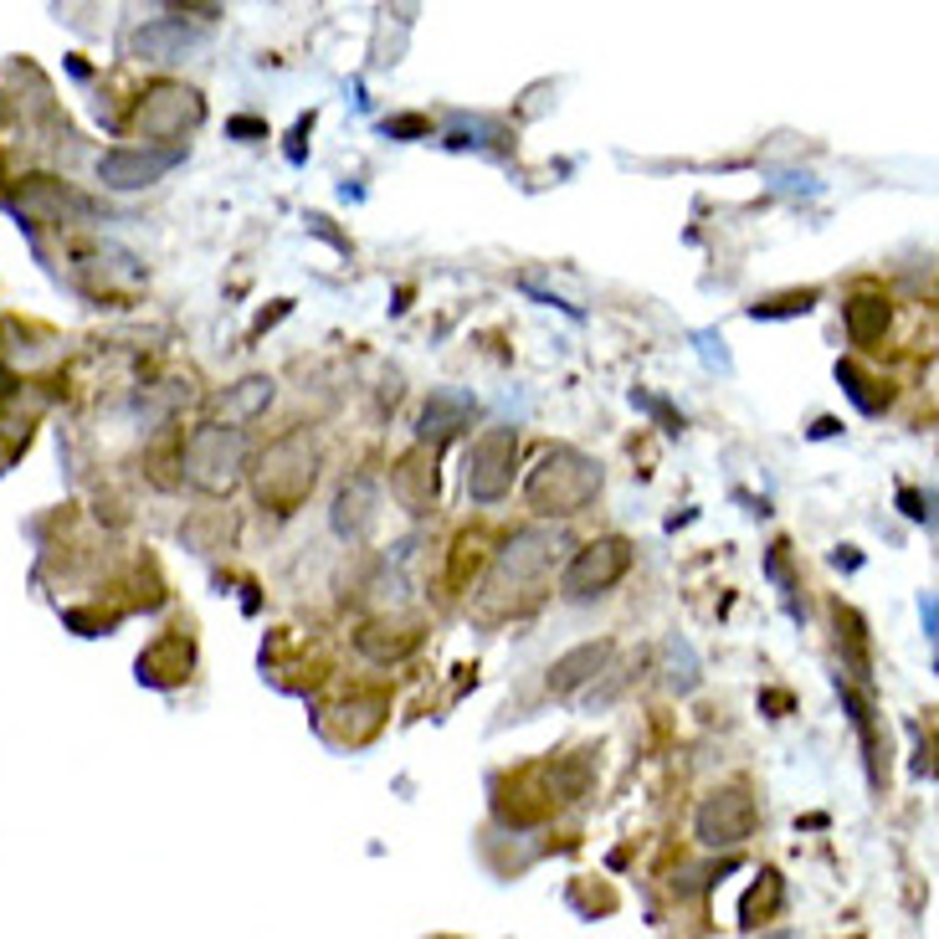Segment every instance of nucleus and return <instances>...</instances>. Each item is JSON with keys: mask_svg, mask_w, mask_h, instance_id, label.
<instances>
[{"mask_svg": "<svg viewBox=\"0 0 939 939\" xmlns=\"http://www.w3.org/2000/svg\"><path fill=\"white\" fill-rule=\"evenodd\" d=\"M770 939H796V935H770Z\"/></svg>", "mask_w": 939, "mask_h": 939, "instance_id": "a211bd4d", "label": "nucleus"}, {"mask_svg": "<svg viewBox=\"0 0 939 939\" xmlns=\"http://www.w3.org/2000/svg\"><path fill=\"white\" fill-rule=\"evenodd\" d=\"M196 119H201V98L190 93V88H180V82H160L144 98V108H139V123L154 139H180Z\"/></svg>", "mask_w": 939, "mask_h": 939, "instance_id": "6e6552de", "label": "nucleus"}, {"mask_svg": "<svg viewBox=\"0 0 939 939\" xmlns=\"http://www.w3.org/2000/svg\"><path fill=\"white\" fill-rule=\"evenodd\" d=\"M776 899H780V883H776V872H766V893H760V888H750V899H745V925L755 919V909H760V913L776 909Z\"/></svg>", "mask_w": 939, "mask_h": 939, "instance_id": "f3484780", "label": "nucleus"}, {"mask_svg": "<svg viewBox=\"0 0 939 939\" xmlns=\"http://www.w3.org/2000/svg\"><path fill=\"white\" fill-rule=\"evenodd\" d=\"M627 570H631V545H627V539H621V535L591 539V545H580V550L570 555V565H565L560 596H565V601H591V596L611 591Z\"/></svg>", "mask_w": 939, "mask_h": 939, "instance_id": "39448f33", "label": "nucleus"}, {"mask_svg": "<svg viewBox=\"0 0 939 939\" xmlns=\"http://www.w3.org/2000/svg\"><path fill=\"white\" fill-rule=\"evenodd\" d=\"M611 662V642H580L576 652H565L560 662L550 668V693H576L586 688L591 678H601V668Z\"/></svg>", "mask_w": 939, "mask_h": 939, "instance_id": "f8f14e48", "label": "nucleus"}, {"mask_svg": "<svg viewBox=\"0 0 939 939\" xmlns=\"http://www.w3.org/2000/svg\"><path fill=\"white\" fill-rule=\"evenodd\" d=\"M560 550H565L560 529H523V535H513L498 550L493 576H488L483 596H478V617H509L523 601H535V586L545 580V570L555 565Z\"/></svg>", "mask_w": 939, "mask_h": 939, "instance_id": "f257e3e1", "label": "nucleus"}, {"mask_svg": "<svg viewBox=\"0 0 939 939\" xmlns=\"http://www.w3.org/2000/svg\"><path fill=\"white\" fill-rule=\"evenodd\" d=\"M247 472V437L237 427H201L186 442V478L201 493L227 498Z\"/></svg>", "mask_w": 939, "mask_h": 939, "instance_id": "20e7f679", "label": "nucleus"}, {"mask_svg": "<svg viewBox=\"0 0 939 939\" xmlns=\"http://www.w3.org/2000/svg\"><path fill=\"white\" fill-rule=\"evenodd\" d=\"M513 452H519V437L513 427H493L483 431L468 452V493L478 503H498L513 483Z\"/></svg>", "mask_w": 939, "mask_h": 939, "instance_id": "423d86ee", "label": "nucleus"}, {"mask_svg": "<svg viewBox=\"0 0 939 939\" xmlns=\"http://www.w3.org/2000/svg\"><path fill=\"white\" fill-rule=\"evenodd\" d=\"M596 493H601V468L586 452H570V447L545 452V462L523 483V498L539 519H570V513L591 509Z\"/></svg>", "mask_w": 939, "mask_h": 939, "instance_id": "f03ea898", "label": "nucleus"}, {"mask_svg": "<svg viewBox=\"0 0 939 939\" xmlns=\"http://www.w3.org/2000/svg\"><path fill=\"white\" fill-rule=\"evenodd\" d=\"M180 160L174 149H119V154H108L103 160V180L108 186H119V190H134V186H154L170 164Z\"/></svg>", "mask_w": 939, "mask_h": 939, "instance_id": "9d476101", "label": "nucleus"}, {"mask_svg": "<svg viewBox=\"0 0 939 939\" xmlns=\"http://www.w3.org/2000/svg\"><path fill=\"white\" fill-rule=\"evenodd\" d=\"M390 493L401 498V509L427 513L431 498H437V457H427V452L401 457V468L390 472Z\"/></svg>", "mask_w": 939, "mask_h": 939, "instance_id": "9b49d317", "label": "nucleus"}, {"mask_svg": "<svg viewBox=\"0 0 939 939\" xmlns=\"http://www.w3.org/2000/svg\"><path fill=\"white\" fill-rule=\"evenodd\" d=\"M139 672H144L149 683L174 688L180 678H190V642L186 637H164V642H154L144 658H139Z\"/></svg>", "mask_w": 939, "mask_h": 939, "instance_id": "ddd939ff", "label": "nucleus"}, {"mask_svg": "<svg viewBox=\"0 0 939 939\" xmlns=\"http://www.w3.org/2000/svg\"><path fill=\"white\" fill-rule=\"evenodd\" d=\"M468 396H457V390H442V396H431V406L421 411V437H452L462 421H468Z\"/></svg>", "mask_w": 939, "mask_h": 939, "instance_id": "2eb2a0df", "label": "nucleus"}, {"mask_svg": "<svg viewBox=\"0 0 939 939\" xmlns=\"http://www.w3.org/2000/svg\"><path fill=\"white\" fill-rule=\"evenodd\" d=\"M380 519V478L376 472H360L349 478L334 498V535L339 539H364Z\"/></svg>", "mask_w": 939, "mask_h": 939, "instance_id": "1a4fd4ad", "label": "nucleus"}, {"mask_svg": "<svg viewBox=\"0 0 939 939\" xmlns=\"http://www.w3.org/2000/svg\"><path fill=\"white\" fill-rule=\"evenodd\" d=\"M883 323H888L883 298H852L847 303V334H852V344H872V339L883 334Z\"/></svg>", "mask_w": 939, "mask_h": 939, "instance_id": "dca6fc26", "label": "nucleus"}, {"mask_svg": "<svg viewBox=\"0 0 939 939\" xmlns=\"http://www.w3.org/2000/svg\"><path fill=\"white\" fill-rule=\"evenodd\" d=\"M698 842L703 847H739L755 832V796L745 786H725L698 806Z\"/></svg>", "mask_w": 939, "mask_h": 939, "instance_id": "0eeeda50", "label": "nucleus"}, {"mask_svg": "<svg viewBox=\"0 0 939 939\" xmlns=\"http://www.w3.org/2000/svg\"><path fill=\"white\" fill-rule=\"evenodd\" d=\"M268 406H272V380L268 376H252V380H242V386L231 390V396H221L227 427H237V431H242L252 417H262Z\"/></svg>", "mask_w": 939, "mask_h": 939, "instance_id": "4468645a", "label": "nucleus"}, {"mask_svg": "<svg viewBox=\"0 0 939 939\" xmlns=\"http://www.w3.org/2000/svg\"><path fill=\"white\" fill-rule=\"evenodd\" d=\"M319 483V447L309 442V431H288L262 452L257 462V503L272 513H293Z\"/></svg>", "mask_w": 939, "mask_h": 939, "instance_id": "7ed1b4c3", "label": "nucleus"}]
</instances>
